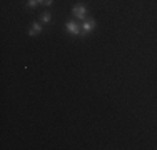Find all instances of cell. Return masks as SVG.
<instances>
[{
	"instance_id": "obj_7",
	"label": "cell",
	"mask_w": 157,
	"mask_h": 150,
	"mask_svg": "<svg viewBox=\"0 0 157 150\" xmlns=\"http://www.w3.org/2000/svg\"><path fill=\"white\" fill-rule=\"evenodd\" d=\"M39 3H42V5H47V7H50L52 3H54V0H39Z\"/></svg>"
},
{
	"instance_id": "obj_2",
	"label": "cell",
	"mask_w": 157,
	"mask_h": 150,
	"mask_svg": "<svg viewBox=\"0 0 157 150\" xmlns=\"http://www.w3.org/2000/svg\"><path fill=\"white\" fill-rule=\"evenodd\" d=\"M72 15L77 20H85V18H87V9H85V5H82V3L74 5L72 7Z\"/></svg>"
},
{
	"instance_id": "obj_4",
	"label": "cell",
	"mask_w": 157,
	"mask_h": 150,
	"mask_svg": "<svg viewBox=\"0 0 157 150\" xmlns=\"http://www.w3.org/2000/svg\"><path fill=\"white\" fill-rule=\"evenodd\" d=\"M40 33H42V25H40L39 22H32L30 30H29V35L35 37V35H40Z\"/></svg>"
},
{
	"instance_id": "obj_5",
	"label": "cell",
	"mask_w": 157,
	"mask_h": 150,
	"mask_svg": "<svg viewBox=\"0 0 157 150\" xmlns=\"http://www.w3.org/2000/svg\"><path fill=\"white\" fill-rule=\"evenodd\" d=\"M40 18H42L44 24H50V22H52V15L48 13V12H44L42 15H40Z\"/></svg>"
},
{
	"instance_id": "obj_1",
	"label": "cell",
	"mask_w": 157,
	"mask_h": 150,
	"mask_svg": "<svg viewBox=\"0 0 157 150\" xmlns=\"http://www.w3.org/2000/svg\"><path fill=\"white\" fill-rule=\"evenodd\" d=\"M65 30L70 33V35L82 37V25L78 24L77 20H69V22H65Z\"/></svg>"
},
{
	"instance_id": "obj_6",
	"label": "cell",
	"mask_w": 157,
	"mask_h": 150,
	"mask_svg": "<svg viewBox=\"0 0 157 150\" xmlns=\"http://www.w3.org/2000/svg\"><path fill=\"white\" fill-rule=\"evenodd\" d=\"M37 5H40L39 0H27V7H30V9H35Z\"/></svg>"
},
{
	"instance_id": "obj_3",
	"label": "cell",
	"mask_w": 157,
	"mask_h": 150,
	"mask_svg": "<svg viewBox=\"0 0 157 150\" xmlns=\"http://www.w3.org/2000/svg\"><path fill=\"white\" fill-rule=\"evenodd\" d=\"M95 20L94 18H85L84 20V24H82V37H85V35H89V33H92L95 30Z\"/></svg>"
}]
</instances>
